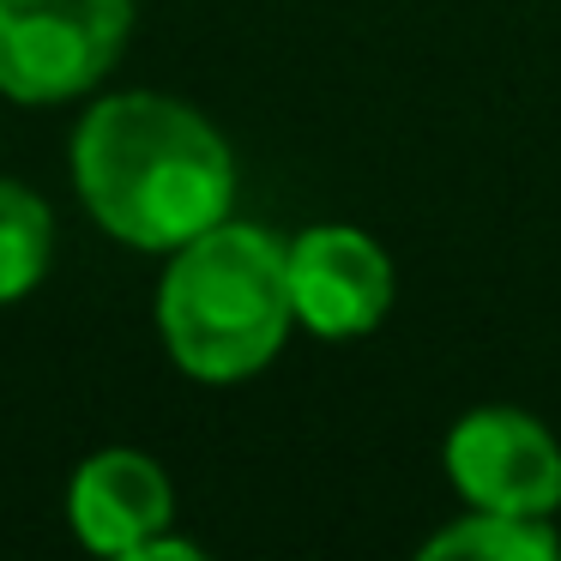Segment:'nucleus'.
Listing matches in <instances>:
<instances>
[{
  "label": "nucleus",
  "mask_w": 561,
  "mask_h": 561,
  "mask_svg": "<svg viewBox=\"0 0 561 561\" xmlns=\"http://www.w3.org/2000/svg\"><path fill=\"white\" fill-rule=\"evenodd\" d=\"M73 182L115 242L175 254L218 230L236 199L230 146L175 98H110L73 134Z\"/></svg>",
  "instance_id": "1"
},
{
  "label": "nucleus",
  "mask_w": 561,
  "mask_h": 561,
  "mask_svg": "<svg viewBox=\"0 0 561 561\" xmlns=\"http://www.w3.org/2000/svg\"><path fill=\"white\" fill-rule=\"evenodd\" d=\"M296 327L290 248L248 224H218L175 248L158 284V332L175 368L194 380L230 387L284 351Z\"/></svg>",
  "instance_id": "2"
},
{
  "label": "nucleus",
  "mask_w": 561,
  "mask_h": 561,
  "mask_svg": "<svg viewBox=\"0 0 561 561\" xmlns=\"http://www.w3.org/2000/svg\"><path fill=\"white\" fill-rule=\"evenodd\" d=\"M134 0H0V91L61 103L91 91L127 49Z\"/></svg>",
  "instance_id": "3"
},
{
  "label": "nucleus",
  "mask_w": 561,
  "mask_h": 561,
  "mask_svg": "<svg viewBox=\"0 0 561 561\" xmlns=\"http://www.w3.org/2000/svg\"><path fill=\"white\" fill-rule=\"evenodd\" d=\"M447 477L471 507L549 519L561 507V447L525 411L489 404L447 435Z\"/></svg>",
  "instance_id": "4"
},
{
  "label": "nucleus",
  "mask_w": 561,
  "mask_h": 561,
  "mask_svg": "<svg viewBox=\"0 0 561 561\" xmlns=\"http://www.w3.org/2000/svg\"><path fill=\"white\" fill-rule=\"evenodd\" d=\"M290 302L320 339H363L392 302V260L363 230L320 224L290 242Z\"/></svg>",
  "instance_id": "5"
},
{
  "label": "nucleus",
  "mask_w": 561,
  "mask_h": 561,
  "mask_svg": "<svg viewBox=\"0 0 561 561\" xmlns=\"http://www.w3.org/2000/svg\"><path fill=\"white\" fill-rule=\"evenodd\" d=\"M67 513H73V531L85 549L134 561L175 519V489L158 459L134 447H110L79 465L73 489H67Z\"/></svg>",
  "instance_id": "6"
},
{
  "label": "nucleus",
  "mask_w": 561,
  "mask_h": 561,
  "mask_svg": "<svg viewBox=\"0 0 561 561\" xmlns=\"http://www.w3.org/2000/svg\"><path fill=\"white\" fill-rule=\"evenodd\" d=\"M55 254V218L31 187L0 182V302L37 290Z\"/></svg>",
  "instance_id": "7"
},
{
  "label": "nucleus",
  "mask_w": 561,
  "mask_h": 561,
  "mask_svg": "<svg viewBox=\"0 0 561 561\" xmlns=\"http://www.w3.org/2000/svg\"><path fill=\"white\" fill-rule=\"evenodd\" d=\"M428 561L447 556H483V561H549L561 556V537L549 531V519H525V513H483L477 507L471 519L447 525L440 537L423 543Z\"/></svg>",
  "instance_id": "8"
}]
</instances>
